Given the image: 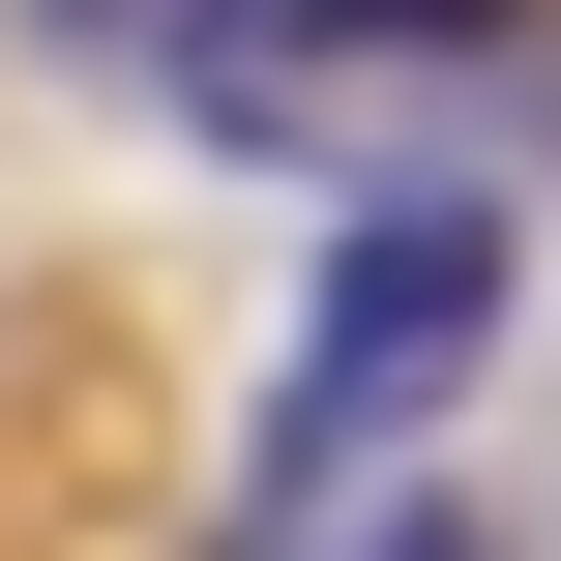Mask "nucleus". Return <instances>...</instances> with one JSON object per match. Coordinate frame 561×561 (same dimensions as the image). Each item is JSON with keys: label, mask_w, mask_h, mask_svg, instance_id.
Listing matches in <instances>:
<instances>
[{"label": "nucleus", "mask_w": 561, "mask_h": 561, "mask_svg": "<svg viewBox=\"0 0 561 561\" xmlns=\"http://www.w3.org/2000/svg\"><path fill=\"white\" fill-rule=\"evenodd\" d=\"M325 30H355V59H414V30H503V0H325Z\"/></svg>", "instance_id": "3"}, {"label": "nucleus", "mask_w": 561, "mask_h": 561, "mask_svg": "<svg viewBox=\"0 0 561 561\" xmlns=\"http://www.w3.org/2000/svg\"><path fill=\"white\" fill-rule=\"evenodd\" d=\"M266 561H503V533H473V503L414 473V503H355V533H266Z\"/></svg>", "instance_id": "2"}, {"label": "nucleus", "mask_w": 561, "mask_h": 561, "mask_svg": "<svg viewBox=\"0 0 561 561\" xmlns=\"http://www.w3.org/2000/svg\"><path fill=\"white\" fill-rule=\"evenodd\" d=\"M473 355H503V207H473V178L355 207V237H325V296H296V355H266V444H237V561H266V533H325L385 444H444V414H473Z\"/></svg>", "instance_id": "1"}]
</instances>
